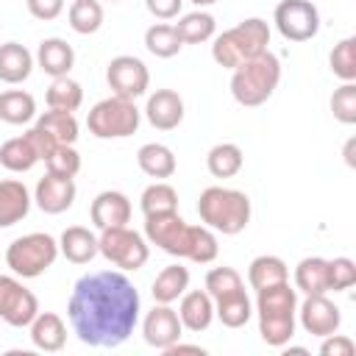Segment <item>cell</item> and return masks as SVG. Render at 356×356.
I'll return each instance as SVG.
<instances>
[{
    "label": "cell",
    "instance_id": "1",
    "mask_svg": "<svg viewBox=\"0 0 356 356\" xmlns=\"http://www.w3.org/2000/svg\"><path fill=\"white\" fill-rule=\"evenodd\" d=\"M139 292L128 275L100 270L81 275L67 300V317L83 345L117 348L139 323Z\"/></svg>",
    "mask_w": 356,
    "mask_h": 356
},
{
    "label": "cell",
    "instance_id": "2",
    "mask_svg": "<svg viewBox=\"0 0 356 356\" xmlns=\"http://www.w3.org/2000/svg\"><path fill=\"white\" fill-rule=\"evenodd\" d=\"M259 334L270 348H284L295 337V314H298V289L284 284H273L259 289L256 298Z\"/></svg>",
    "mask_w": 356,
    "mask_h": 356
},
{
    "label": "cell",
    "instance_id": "3",
    "mask_svg": "<svg viewBox=\"0 0 356 356\" xmlns=\"http://www.w3.org/2000/svg\"><path fill=\"white\" fill-rule=\"evenodd\" d=\"M197 214L206 228L220 231L225 236H234L248 228L250 222V197L239 189L228 186H209L200 192Z\"/></svg>",
    "mask_w": 356,
    "mask_h": 356
},
{
    "label": "cell",
    "instance_id": "4",
    "mask_svg": "<svg viewBox=\"0 0 356 356\" xmlns=\"http://www.w3.org/2000/svg\"><path fill=\"white\" fill-rule=\"evenodd\" d=\"M267 44H270V25L259 17H250V19H242L239 25L222 31L214 39L211 58L225 70H236L239 64L264 53Z\"/></svg>",
    "mask_w": 356,
    "mask_h": 356
},
{
    "label": "cell",
    "instance_id": "5",
    "mask_svg": "<svg viewBox=\"0 0 356 356\" xmlns=\"http://www.w3.org/2000/svg\"><path fill=\"white\" fill-rule=\"evenodd\" d=\"M278 81H281V61L275 53L264 50L256 58H250L234 70L231 95L239 106L253 108L273 97V92L278 89Z\"/></svg>",
    "mask_w": 356,
    "mask_h": 356
},
{
    "label": "cell",
    "instance_id": "6",
    "mask_svg": "<svg viewBox=\"0 0 356 356\" xmlns=\"http://www.w3.org/2000/svg\"><path fill=\"white\" fill-rule=\"evenodd\" d=\"M139 120H142V114H139L134 100L111 95V97H106L89 108L86 128L97 139H125V136L136 134Z\"/></svg>",
    "mask_w": 356,
    "mask_h": 356
},
{
    "label": "cell",
    "instance_id": "7",
    "mask_svg": "<svg viewBox=\"0 0 356 356\" xmlns=\"http://www.w3.org/2000/svg\"><path fill=\"white\" fill-rule=\"evenodd\" d=\"M58 256V242L50 234L33 231L25 236H17L6 250V264L19 278H39L44 270L53 267Z\"/></svg>",
    "mask_w": 356,
    "mask_h": 356
},
{
    "label": "cell",
    "instance_id": "8",
    "mask_svg": "<svg viewBox=\"0 0 356 356\" xmlns=\"http://www.w3.org/2000/svg\"><path fill=\"white\" fill-rule=\"evenodd\" d=\"M97 253H103L120 270H139V267L147 264L150 248H147V242L136 231H131L128 225H120V228L100 231V236H97Z\"/></svg>",
    "mask_w": 356,
    "mask_h": 356
},
{
    "label": "cell",
    "instance_id": "9",
    "mask_svg": "<svg viewBox=\"0 0 356 356\" xmlns=\"http://www.w3.org/2000/svg\"><path fill=\"white\" fill-rule=\"evenodd\" d=\"M273 19L278 33L289 42H306L320 31V11L312 0H281Z\"/></svg>",
    "mask_w": 356,
    "mask_h": 356
},
{
    "label": "cell",
    "instance_id": "10",
    "mask_svg": "<svg viewBox=\"0 0 356 356\" xmlns=\"http://www.w3.org/2000/svg\"><path fill=\"white\" fill-rule=\"evenodd\" d=\"M189 231H192V225H186L178 211L145 217V236H147V242L156 245L159 250L175 256V259H186Z\"/></svg>",
    "mask_w": 356,
    "mask_h": 356
},
{
    "label": "cell",
    "instance_id": "11",
    "mask_svg": "<svg viewBox=\"0 0 356 356\" xmlns=\"http://www.w3.org/2000/svg\"><path fill=\"white\" fill-rule=\"evenodd\" d=\"M106 81H108V89L117 95V97H128V100H136L147 92L150 86V72L145 67L142 58L136 56H114L106 67Z\"/></svg>",
    "mask_w": 356,
    "mask_h": 356
},
{
    "label": "cell",
    "instance_id": "12",
    "mask_svg": "<svg viewBox=\"0 0 356 356\" xmlns=\"http://www.w3.org/2000/svg\"><path fill=\"white\" fill-rule=\"evenodd\" d=\"M39 314L36 295L22 286L14 275H0V320H6L14 328H25Z\"/></svg>",
    "mask_w": 356,
    "mask_h": 356
},
{
    "label": "cell",
    "instance_id": "13",
    "mask_svg": "<svg viewBox=\"0 0 356 356\" xmlns=\"http://www.w3.org/2000/svg\"><path fill=\"white\" fill-rule=\"evenodd\" d=\"M184 334V325H181V317L178 312L170 306V303H156L147 314H145V323H142V337L150 348L156 350H167L170 345H175Z\"/></svg>",
    "mask_w": 356,
    "mask_h": 356
},
{
    "label": "cell",
    "instance_id": "14",
    "mask_svg": "<svg viewBox=\"0 0 356 356\" xmlns=\"http://www.w3.org/2000/svg\"><path fill=\"white\" fill-rule=\"evenodd\" d=\"M298 314H300L303 331L312 334V337H320V339L334 334V331H339V323H342L339 306L334 300H328L325 295H306V300L300 303Z\"/></svg>",
    "mask_w": 356,
    "mask_h": 356
},
{
    "label": "cell",
    "instance_id": "15",
    "mask_svg": "<svg viewBox=\"0 0 356 356\" xmlns=\"http://www.w3.org/2000/svg\"><path fill=\"white\" fill-rule=\"evenodd\" d=\"M75 181L72 178H64V175H53L47 172L44 178L36 181V189H33V200L36 206L44 211V214H61L67 211L72 203H75Z\"/></svg>",
    "mask_w": 356,
    "mask_h": 356
},
{
    "label": "cell",
    "instance_id": "16",
    "mask_svg": "<svg viewBox=\"0 0 356 356\" xmlns=\"http://www.w3.org/2000/svg\"><path fill=\"white\" fill-rule=\"evenodd\" d=\"M89 217H92L97 231L120 228V225H125L131 220V200H128V195H122L117 189H106L92 200Z\"/></svg>",
    "mask_w": 356,
    "mask_h": 356
},
{
    "label": "cell",
    "instance_id": "17",
    "mask_svg": "<svg viewBox=\"0 0 356 356\" xmlns=\"http://www.w3.org/2000/svg\"><path fill=\"white\" fill-rule=\"evenodd\" d=\"M145 117L153 128L159 131H172L181 125L184 120V100L178 92L172 89H156L150 97H147V106H145Z\"/></svg>",
    "mask_w": 356,
    "mask_h": 356
},
{
    "label": "cell",
    "instance_id": "18",
    "mask_svg": "<svg viewBox=\"0 0 356 356\" xmlns=\"http://www.w3.org/2000/svg\"><path fill=\"white\" fill-rule=\"evenodd\" d=\"M178 317H181V325L186 331H206L214 320V298L206 292V289H192V292H184L181 295V306H178Z\"/></svg>",
    "mask_w": 356,
    "mask_h": 356
},
{
    "label": "cell",
    "instance_id": "19",
    "mask_svg": "<svg viewBox=\"0 0 356 356\" xmlns=\"http://www.w3.org/2000/svg\"><path fill=\"white\" fill-rule=\"evenodd\" d=\"M36 64L42 72H47L50 78H61V75H70L72 64H75V50L70 42L58 39V36H50V39H42L39 47H36Z\"/></svg>",
    "mask_w": 356,
    "mask_h": 356
},
{
    "label": "cell",
    "instance_id": "20",
    "mask_svg": "<svg viewBox=\"0 0 356 356\" xmlns=\"http://www.w3.org/2000/svg\"><path fill=\"white\" fill-rule=\"evenodd\" d=\"M31 211V195L22 181L6 178L0 181V228H11L25 220Z\"/></svg>",
    "mask_w": 356,
    "mask_h": 356
},
{
    "label": "cell",
    "instance_id": "21",
    "mask_svg": "<svg viewBox=\"0 0 356 356\" xmlns=\"http://www.w3.org/2000/svg\"><path fill=\"white\" fill-rule=\"evenodd\" d=\"M31 342L44 350V353H56L64 348L67 342V325L56 312H39L31 323Z\"/></svg>",
    "mask_w": 356,
    "mask_h": 356
},
{
    "label": "cell",
    "instance_id": "22",
    "mask_svg": "<svg viewBox=\"0 0 356 356\" xmlns=\"http://www.w3.org/2000/svg\"><path fill=\"white\" fill-rule=\"evenodd\" d=\"M58 253L72 264H89L97 256V236L83 225H70L58 239Z\"/></svg>",
    "mask_w": 356,
    "mask_h": 356
},
{
    "label": "cell",
    "instance_id": "23",
    "mask_svg": "<svg viewBox=\"0 0 356 356\" xmlns=\"http://www.w3.org/2000/svg\"><path fill=\"white\" fill-rule=\"evenodd\" d=\"M33 70V56L25 44L19 42H6L0 44V81L3 83H22L28 81Z\"/></svg>",
    "mask_w": 356,
    "mask_h": 356
},
{
    "label": "cell",
    "instance_id": "24",
    "mask_svg": "<svg viewBox=\"0 0 356 356\" xmlns=\"http://www.w3.org/2000/svg\"><path fill=\"white\" fill-rule=\"evenodd\" d=\"M295 289L303 295H325L328 292V259L309 256L295 267Z\"/></svg>",
    "mask_w": 356,
    "mask_h": 356
},
{
    "label": "cell",
    "instance_id": "25",
    "mask_svg": "<svg viewBox=\"0 0 356 356\" xmlns=\"http://www.w3.org/2000/svg\"><path fill=\"white\" fill-rule=\"evenodd\" d=\"M214 317L225 325V328H242L250 317H253V306L245 289L228 292L222 298H214Z\"/></svg>",
    "mask_w": 356,
    "mask_h": 356
},
{
    "label": "cell",
    "instance_id": "26",
    "mask_svg": "<svg viewBox=\"0 0 356 356\" xmlns=\"http://www.w3.org/2000/svg\"><path fill=\"white\" fill-rule=\"evenodd\" d=\"M136 164H139V170L145 172V175H150V178H170L172 172H175V156H172V150L167 147V145H161V142H147V145H142L139 150H136Z\"/></svg>",
    "mask_w": 356,
    "mask_h": 356
},
{
    "label": "cell",
    "instance_id": "27",
    "mask_svg": "<svg viewBox=\"0 0 356 356\" xmlns=\"http://www.w3.org/2000/svg\"><path fill=\"white\" fill-rule=\"evenodd\" d=\"M186 289H189V270H186L184 264H167V267L156 275V281H153V286H150V295H153L156 303H172V300H178Z\"/></svg>",
    "mask_w": 356,
    "mask_h": 356
},
{
    "label": "cell",
    "instance_id": "28",
    "mask_svg": "<svg viewBox=\"0 0 356 356\" xmlns=\"http://www.w3.org/2000/svg\"><path fill=\"white\" fill-rule=\"evenodd\" d=\"M36 114V100L31 92L22 89H8L0 92V120L8 125H25Z\"/></svg>",
    "mask_w": 356,
    "mask_h": 356
},
{
    "label": "cell",
    "instance_id": "29",
    "mask_svg": "<svg viewBox=\"0 0 356 356\" xmlns=\"http://www.w3.org/2000/svg\"><path fill=\"white\" fill-rule=\"evenodd\" d=\"M289 278V270H286V261L278 259V256H256L248 267V284L259 292L264 286H273V284H284Z\"/></svg>",
    "mask_w": 356,
    "mask_h": 356
},
{
    "label": "cell",
    "instance_id": "30",
    "mask_svg": "<svg viewBox=\"0 0 356 356\" xmlns=\"http://www.w3.org/2000/svg\"><path fill=\"white\" fill-rule=\"evenodd\" d=\"M242 161H245L242 147L234 142H220L206 156V167L214 178H234L242 170Z\"/></svg>",
    "mask_w": 356,
    "mask_h": 356
},
{
    "label": "cell",
    "instance_id": "31",
    "mask_svg": "<svg viewBox=\"0 0 356 356\" xmlns=\"http://www.w3.org/2000/svg\"><path fill=\"white\" fill-rule=\"evenodd\" d=\"M36 161H39V153L33 150V145H31V139L25 134L0 145V164L6 170H11V172H28Z\"/></svg>",
    "mask_w": 356,
    "mask_h": 356
},
{
    "label": "cell",
    "instance_id": "32",
    "mask_svg": "<svg viewBox=\"0 0 356 356\" xmlns=\"http://www.w3.org/2000/svg\"><path fill=\"white\" fill-rule=\"evenodd\" d=\"M172 28L178 31L184 44H200V42H209L214 36L217 22L209 11H192V14H184Z\"/></svg>",
    "mask_w": 356,
    "mask_h": 356
},
{
    "label": "cell",
    "instance_id": "33",
    "mask_svg": "<svg viewBox=\"0 0 356 356\" xmlns=\"http://www.w3.org/2000/svg\"><path fill=\"white\" fill-rule=\"evenodd\" d=\"M47 108H58V111H78L83 103V89L78 81H72L70 75L53 78V83L47 86Z\"/></svg>",
    "mask_w": 356,
    "mask_h": 356
},
{
    "label": "cell",
    "instance_id": "34",
    "mask_svg": "<svg viewBox=\"0 0 356 356\" xmlns=\"http://www.w3.org/2000/svg\"><path fill=\"white\" fill-rule=\"evenodd\" d=\"M36 128L47 131L58 145H75V139H78V120H75L72 111L50 108V111H44V114H39Z\"/></svg>",
    "mask_w": 356,
    "mask_h": 356
},
{
    "label": "cell",
    "instance_id": "35",
    "mask_svg": "<svg viewBox=\"0 0 356 356\" xmlns=\"http://www.w3.org/2000/svg\"><path fill=\"white\" fill-rule=\"evenodd\" d=\"M67 19H70V28L81 36L97 33L103 25V6H100V0H72Z\"/></svg>",
    "mask_w": 356,
    "mask_h": 356
},
{
    "label": "cell",
    "instance_id": "36",
    "mask_svg": "<svg viewBox=\"0 0 356 356\" xmlns=\"http://www.w3.org/2000/svg\"><path fill=\"white\" fill-rule=\"evenodd\" d=\"M139 206L145 211V217H153V214H170V211H178V192L164 184V181H156L150 184L142 197H139Z\"/></svg>",
    "mask_w": 356,
    "mask_h": 356
},
{
    "label": "cell",
    "instance_id": "37",
    "mask_svg": "<svg viewBox=\"0 0 356 356\" xmlns=\"http://www.w3.org/2000/svg\"><path fill=\"white\" fill-rule=\"evenodd\" d=\"M145 47L156 58H172V56H178V50L184 47V42H181V36H178V31L172 25L159 22V25H150L145 31Z\"/></svg>",
    "mask_w": 356,
    "mask_h": 356
},
{
    "label": "cell",
    "instance_id": "38",
    "mask_svg": "<svg viewBox=\"0 0 356 356\" xmlns=\"http://www.w3.org/2000/svg\"><path fill=\"white\" fill-rule=\"evenodd\" d=\"M328 64L337 78L356 81V36H345L342 42H337L328 56Z\"/></svg>",
    "mask_w": 356,
    "mask_h": 356
},
{
    "label": "cell",
    "instance_id": "39",
    "mask_svg": "<svg viewBox=\"0 0 356 356\" xmlns=\"http://www.w3.org/2000/svg\"><path fill=\"white\" fill-rule=\"evenodd\" d=\"M217 236L211 234V228L206 225H192L189 231V250H186V259L195 261V264H209L217 259Z\"/></svg>",
    "mask_w": 356,
    "mask_h": 356
},
{
    "label": "cell",
    "instance_id": "40",
    "mask_svg": "<svg viewBox=\"0 0 356 356\" xmlns=\"http://www.w3.org/2000/svg\"><path fill=\"white\" fill-rule=\"evenodd\" d=\"M331 114L342 125H353L356 122V83L353 81H345L339 89H334V95H331Z\"/></svg>",
    "mask_w": 356,
    "mask_h": 356
},
{
    "label": "cell",
    "instance_id": "41",
    "mask_svg": "<svg viewBox=\"0 0 356 356\" xmlns=\"http://www.w3.org/2000/svg\"><path fill=\"white\" fill-rule=\"evenodd\" d=\"M47 172L53 175H64V178H75L81 170V153L72 145H56V150L44 159Z\"/></svg>",
    "mask_w": 356,
    "mask_h": 356
},
{
    "label": "cell",
    "instance_id": "42",
    "mask_svg": "<svg viewBox=\"0 0 356 356\" xmlns=\"http://www.w3.org/2000/svg\"><path fill=\"white\" fill-rule=\"evenodd\" d=\"M236 289H245V284L234 267H214L206 273V292L211 298H222V295L236 292Z\"/></svg>",
    "mask_w": 356,
    "mask_h": 356
},
{
    "label": "cell",
    "instance_id": "43",
    "mask_svg": "<svg viewBox=\"0 0 356 356\" xmlns=\"http://www.w3.org/2000/svg\"><path fill=\"white\" fill-rule=\"evenodd\" d=\"M356 284V264L348 256L328 259V292H345Z\"/></svg>",
    "mask_w": 356,
    "mask_h": 356
},
{
    "label": "cell",
    "instance_id": "44",
    "mask_svg": "<svg viewBox=\"0 0 356 356\" xmlns=\"http://www.w3.org/2000/svg\"><path fill=\"white\" fill-rule=\"evenodd\" d=\"M353 350H356V345H353V339L350 337H342V334H328V337H323V345H320V353L323 356H353Z\"/></svg>",
    "mask_w": 356,
    "mask_h": 356
},
{
    "label": "cell",
    "instance_id": "45",
    "mask_svg": "<svg viewBox=\"0 0 356 356\" xmlns=\"http://www.w3.org/2000/svg\"><path fill=\"white\" fill-rule=\"evenodd\" d=\"M25 6L31 11V17L42 19V22H50L64 11V0H25Z\"/></svg>",
    "mask_w": 356,
    "mask_h": 356
},
{
    "label": "cell",
    "instance_id": "46",
    "mask_svg": "<svg viewBox=\"0 0 356 356\" xmlns=\"http://www.w3.org/2000/svg\"><path fill=\"white\" fill-rule=\"evenodd\" d=\"M25 136L31 139L33 150L39 153V161H44V159H47V156L56 150V145H58V142H56V139H53L47 131H42V128H36V125H33V128H28V131H25Z\"/></svg>",
    "mask_w": 356,
    "mask_h": 356
},
{
    "label": "cell",
    "instance_id": "47",
    "mask_svg": "<svg viewBox=\"0 0 356 356\" xmlns=\"http://www.w3.org/2000/svg\"><path fill=\"white\" fill-rule=\"evenodd\" d=\"M145 6H147V11H150L153 17H159V19H172V17L181 14L184 0H145Z\"/></svg>",
    "mask_w": 356,
    "mask_h": 356
},
{
    "label": "cell",
    "instance_id": "48",
    "mask_svg": "<svg viewBox=\"0 0 356 356\" xmlns=\"http://www.w3.org/2000/svg\"><path fill=\"white\" fill-rule=\"evenodd\" d=\"M164 353H167V356H178V353H197V356H203L206 350H203L200 345H184V342L178 339V342H175V345H170Z\"/></svg>",
    "mask_w": 356,
    "mask_h": 356
},
{
    "label": "cell",
    "instance_id": "49",
    "mask_svg": "<svg viewBox=\"0 0 356 356\" xmlns=\"http://www.w3.org/2000/svg\"><path fill=\"white\" fill-rule=\"evenodd\" d=\"M353 145H356V139H348V145H345V161L353 167Z\"/></svg>",
    "mask_w": 356,
    "mask_h": 356
},
{
    "label": "cell",
    "instance_id": "50",
    "mask_svg": "<svg viewBox=\"0 0 356 356\" xmlns=\"http://www.w3.org/2000/svg\"><path fill=\"white\" fill-rule=\"evenodd\" d=\"M189 3H195V6H197V8H203V6H214V3H217V0H189Z\"/></svg>",
    "mask_w": 356,
    "mask_h": 356
},
{
    "label": "cell",
    "instance_id": "51",
    "mask_svg": "<svg viewBox=\"0 0 356 356\" xmlns=\"http://www.w3.org/2000/svg\"><path fill=\"white\" fill-rule=\"evenodd\" d=\"M108 3H120V0H108Z\"/></svg>",
    "mask_w": 356,
    "mask_h": 356
}]
</instances>
